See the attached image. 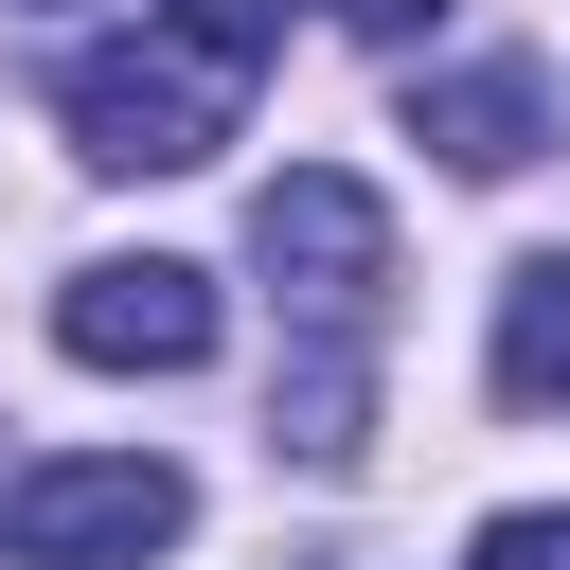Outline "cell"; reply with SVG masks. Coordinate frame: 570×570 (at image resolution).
<instances>
[{
	"label": "cell",
	"instance_id": "7",
	"mask_svg": "<svg viewBox=\"0 0 570 570\" xmlns=\"http://www.w3.org/2000/svg\"><path fill=\"white\" fill-rule=\"evenodd\" d=\"M178 18H196L232 71H267V53H285V0H178Z\"/></svg>",
	"mask_w": 570,
	"mask_h": 570
},
{
	"label": "cell",
	"instance_id": "5",
	"mask_svg": "<svg viewBox=\"0 0 570 570\" xmlns=\"http://www.w3.org/2000/svg\"><path fill=\"white\" fill-rule=\"evenodd\" d=\"M410 142H445L463 178H517V160H552V71H534V53L428 71V89H410Z\"/></svg>",
	"mask_w": 570,
	"mask_h": 570
},
{
	"label": "cell",
	"instance_id": "9",
	"mask_svg": "<svg viewBox=\"0 0 570 570\" xmlns=\"http://www.w3.org/2000/svg\"><path fill=\"white\" fill-rule=\"evenodd\" d=\"M321 18H338V36H374V53H392V36H428V0H321Z\"/></svg>",
	"mask_w": 570,
	"mask_h": 570
},
{
	"label": "cell",
	"instance_id": "4",
	"mask_svg": "<svg viewBox=\"0 0 570 570\" xmlns=\"http://www.w3.org/2000/svg\"><path fill=\"white\" fill-rule=\"evenodd\" d=\"M53 338H71L89 374H196V356H214V285H196L178 249H107V267L53 285Z\"/></svg>",
	"mask_w": 570,
	"mask_h": 570
},
{
	"label": "cell",
	"instance_id": "8",
	"mask_svg": "<svg viewBox=\"0 0 570 570\" xmlns=\"http://www.w3.org/2000/svg\"><path fill=\"white\" fill-rule=\"evenodd\" d=\"M463 570H570V517H481V552Z\"/></svg>",
	"mask_w": 570,
	"mask_h": 570
},
{
	"label": "cell",
	"instance_id": "2",
	"mask_svg": "<svg viewBox=\"0 0 570 570\" xmlns=\"http://www.w3.org/2000/svg\"><path fill=\"white\" fill-rule=\"evenodd\" d=\"M71 160H107V178H196L232 125H249V71L196 36V18H142V36H107V53H71Z\"/></svg>",
	"mask_w": 570,
	"mask_h": 570
},
{
	"label": "cell",
	"instance_id": "1",
	"mask_svg": "<svg viewBox=\"0 0 570 570\" xmlns=\"http://www.w3.org/2000/svg\"><path fill=\"white\" fill-rule=\"evenodd\" d=\"M249 267H267V303L303 321V356H285V392H267V445L356 463V410H374V303H392V214H374V178L285 160V178L249 196Z\"/></svg>",
	"mask_w": 570,
	"mask_h": 570
},
{
	"label": "cell",
	"instance_id": "6",
	"mask_svg": "<svg viewBox=\"0 0 570 570\" xmlns=\"http://www.w3.org/2000/svg\"><path fill=\"white\" fill-rule=\"evenodd\" d=\"M499 410H570V249L499 267Z\"/></svg>",
	"mask_w": 570,
	"mask_h": 570
},
{
	"label": "cell",
	"instance_id": "3",
	"mask_svg": "<svg viewBox=\"0 0 570 570\" xmlns=\"http://www.w3.org/2000/svg\"><path fill=\"white\" fill-rule=\"evenodd\" d=\"M178 517H196L178 463H18L0 481V552L18 570H142V552H178Z\"/></svg>",
	"mask_w": 570,
	"mask_h": 570
}]
</instances>
